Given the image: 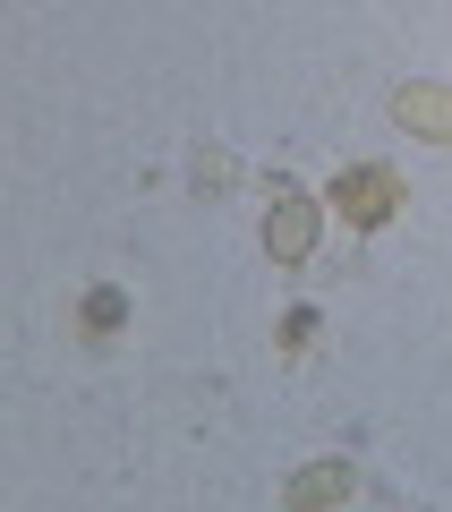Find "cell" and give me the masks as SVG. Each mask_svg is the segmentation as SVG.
<instances>
[{"label": "cell", "instance_id": "cell-4", "mask_svg": "<svg viewBox=\"0 0 452 512\" xmlns=\"http://www.w3.org/2000/svg\"><path fill=\"white\" fill-rule=\"evenodd\" d=\"M333 495H350V470H342V461H316V470H299V478H290V504H299V512L333 504Z\"/></svg>", "mask_w": 452, "mask_h": 512}, {"label": "cell", "instance_id": "cell-2", "mask_svg": "<svg viewBox=\"0 0 452 512\" xmlns=\"http://www.w3.org/2000/svg\"><path fill=\"white\" fill-rule=\"evenodd\" d=\"M316 239V205L299 197V188H273V214H265V248L282 256V265H299Z\"/></svg>", "mask_w": 452, "mask_h": 512}, {"label": "cell", "instance_id": "cell-5", "mask_svg": "<svg viewBox=\"0 0 452 512\" xmlns=\"http://www.w3.org/2000/svg\"><path fill=\"white\" fill-rule=\"evenodd\" d=\"M120 316H128V299H120V291H94V299H86V325H94V333H111Z\"/></svg>", "mask_w": 452, "mask_h": 512}, {"label": "cell", "instance_id": "cell-1", "mask_svg": "<svg viewBox=\"0 0 452 512\" xmlns=\"http://www.w3.org/2000/svg\"><path fill=\"white\" fill-rule=\"evenodd\" d=\"M333 205H342V222L376 231V222H384V214L401 205V180H393L384 163H359V171H342V180H333Z\"/></svg>", "mask_w": 452, "mask_h": 512}, {"label": "cell", "instance_id": "cell-3", "mask_svg": "<svg viewBox=\"0 0 452 512\" xmlns=\"http://www.w3.org/2000/svg\"><path fill=\"white\" fill-rule=\"evenodd\" d=\"M401 128H418V137H444V146H452V94L444 86H401Z\"/></svg>", "mask_w": 452, "mask_h": 512}]
</instances>
